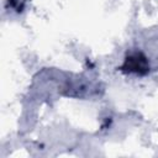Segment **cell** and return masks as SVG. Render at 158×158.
I'll return each instance as SVG.
<instances>
[{"label": "cell", "instance_id": "obj_1", "mask_svg": "<svg viewBox=\"0 0 158 158\" xmlns=\"http://www.w3.org/2000/svg\"><path fill=\"white\" fill-rule=\"evenodd\" d=\"M148 68L149 67L146 57H143L139 53H135L128 58H126L122 65V70H126L128 73H136V74H144L148 72Z\"/></svg>", "mask_w": 158, "mask_h": 158}]
</instances>
